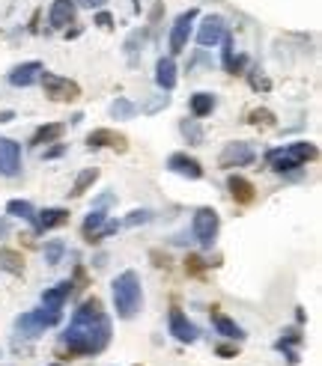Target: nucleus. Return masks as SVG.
<instances>
[{
    "mask_svg": "<svg viewBox=\"0 0 322 366\" xmlns=\"http://www.w3.org/2000/svg\"><path fill=\"white\" fill-rule=\"evenodd\" d=\"M108 342H110V319L105 316L102 301L93 295L75 310L69 328L63 334V346L75 358H90V354H102Z\"/></svg>",
    "mask_w": 322,
    "mask_h": 366,
    "instance_id": "obj_1",
    "label": "nucleus"
},
{
    "mask_svg": "<svg viewBox=\"0 0 322 366\" xmlns=\"http://www.w3.org/2000/svg\"><path fill=\"white\" fill-rule=\"evenodd\" d=\"M110 292H114V307H117L119 319H135L143 310V286H140V274L138 271L129 268L123 274H117Z\"/></svg>",
    "mask_w": 322,
    "mask_h": 366,
    "instance_id": "obj_2",
    "label": "nucleus"
},
{
    "mask_svg": "<svg viewBox=\"0 0 322 366\" xmlns=\"http://www.w3.org/2000/svg\"><path fill=\"white\" fill-rule=\"evenodd\" d=\"M316 155H319V149L314 143L295 140V143H286L281 149H272L265 155V161H269V170H275V173H293L298 167H305L307 161H314Z\"/></svg>",
    "mask_w": 322,
    "mask_h": 366,
    "instance_id": "obj_3",
    "label": "nucleus"
},
{
    "mask_svg": "<svg viewBox=\"0 0 322 366\" xmlns=\"http://www.w3.org/2000/svg\"><path fill=\"white\" fill-rule=\"evenodd\" d=\"M191 229H194V238L203 250H209L218 238V229H221V215L215 212L212 206H203L194 212V220H191Z\"/></svg>",
    "mask_w": 322,
    "mask_h": 366,
    "instance_id": "obj_4",
    "label": "nucleus"
},
{
    "mask_svg": "<svg viewBox=\"0 0 322 366\" xmlns=\"http://www.w3.org/2000/svg\"><path fill=\"white\" fill-rule=\"evenodd\" d=\"M60 319H63L60 310H45V307H42V310H27V313H21L15 319V328L24 337H39L45 328L60 325Z\"/></svg>",
    "mask_w": 322,
    "mask_h": 366,
    "instance_id": "obj_5",
    "label": "nucleus"
},
{
    "mask_svg": "<svg viewBox=\"0 0 322 366\" xmlns=\"http://www.w3.org/2000/svg\"><path fill=\"white\" fill-rule=\"evenodd\" d=\"M39 81H42V86H45V96L51 98V102H78V98H81V86H78L72 77L42 72Z\"/></svg>",
    "mask_w": 322,
    "mask_h": 366,
    "instance_id": "obj_6",
    "label": "nucleus"
},
{
    "mask_svg": "<svg viewBox=\"0 0 322 366\" xmlns=\"http://www.w3.org/2000/svg\"><path fill=\"white\" fill-rule=\"evenodd\" d=\"M254 158H257V152H254L251 143L233 140V143H227V146L221 149L218 164H221L224 170H236V167H248V164H254Z\"/></svg>",
    "mask_w": 322,
    "mask_h": 366,
    "instance_id": "obj_7",
    "label": "nucleus"
},
{
    "mask_svg": "<svg viewBox=\"0 0 322 366\" xmlns=\"http://www.w3.org/2000/svg\"><path fill=\"white\" fill-rule=\"evenodd\" d=\"M21 173V146L13 137H0V176L15 179Z\"/></svg>",
    "mask_w": 322,
    "mask_h": 366,
    "instance_id": "obj_8",
    "label": "nucleus"
},
{
    "mask_svg": "<svg viewBox=\"0 0 322 366\" xmlns=\"http://www.w3.org/2000/svg\"><path fill=\"white\" fill-rule=\"evenodd\" d=\"M194 18H197V9H188V13H182L180 18L173 21V27H170V54H182L188 48Z\"/></svg>",
    "mask_w": 322,
    "mask_h": 366,
    "instance_id": "obj_9",
    "label": "nucleus"
},
{
    "mask_svg": "<svg viewBox=\"0 0 322 366\" xmlns=\"http://www.w3.org/2000/svg\"><path fill=\"white\" fill-rule=\"evenodd\" d=\"M168 170L176 173V176H185V179H203V164H200L197 158H191L188 152H173L170 158H168Z\"/></svg>",
    "mask_w": 322,
    "mask_h": 366,
    "instance_id": "obj_10",
    "label": "nucleus"
},
{
    "mask_svg": "<svg viewBox=\"0 0 322 366\" xmlns=\"http://www.w3.org/2000/svg\"><path fill=\"white\" fill-rule=\"evenodd\" d=\"M87 146H90V149L110 146V149H117V152H126L129 149V137L126 135H117L114 128H96V131L87 135Z\"/></svg>",
    "mask_w": 322,
    "mask_h": 366,
    "instance_id": "obj_11",
    "label": "nucleus"
},
{
    "mask_svg": "<svg viewBox=\"0 0 322 366\" xmlns=\"http://www.w3.org/2000/svg\"><path fill=\"white\" fill-rule=\"evenodd\" d=\"M224 33H227V21L224 18H221V15H206L203 24H200V30H197V42L203 48H212V45H218V42L224 39Z\"/></svg>",
    "mask_w": 322,
    "mask_h": 366,
    "instance_id": "obj_12",
    "label": "nucleus"
},
{
    "mask_svg": "<svg viewBox=\"0 0 322 366\" xmlns=\"http://www.w3.org/2000/svg\"><path fill=\"white\" fill-rule=\"evenodd\" d=\"M75 15H78L75 0H54L48 9V21L54 30H69V24H75Z\"/></svg>",
    "mask_w": 322,
    "mask_h": 366,
    "instance_id": "obj_13",
    "label": "nucleus"
},
{
    "mask_svg": "<svg viewBox=\"0 0 322 366\" xmlns=\"http://www.w3.org/2000/svg\"><path fill=\"white\" fill-rule=\"evenodd\" d=\"M42 72H45V66H42L39 60H30V63L15 66V69L6 75V81L13 86H33L42 77Z\"/></svg>",
    "mask_w": 322,
    "mask_h": 366,
    "instance_id": "obj_14",
    "label": "nucleus"
},
{
    "mask_svg": "<svg viewBox=\"0 0 322 366\" xmlns=\"http://www.w3.org/2000/svg\"><path fill=\"white\" fill-rule=\"evenodd\" d=\"M227 191H230V197L236 199L239 206H251L254 199H257V188H254V182H248L245 176H230Z\"/></svg>",
    "mask_w": 322,
    "mask_h": 366,
    "instance_id": "obj_15",
    "label": "nucleus"
},
{
    "mask_svg": "<svg viewBox=\"0 0 322 366\" xmlns=\"http://www.w3.org/2000/svg\"><path fill=\"white\" fill-rule=\"evenodd\" d=\"M170 334L180 342H194L197 340V325L188 321V316L182 310H170Z\"/></svg>",
    "mask_w": 322,
    "mask_h": 366,
    "instance_id": "obj_16",
    "label": "nucleus"
},
{
    "mask_svg": "<svg viewBox=\"0 0 322 366\" xmlns=\"http://www.w3.org/2000/svg\"><path fill=\"white\" fill-rule=\"evenodd\" d=\"M72 289H75L72 280H63V283H57V286H51V289L42 292V307H45V310H63V304L69 301Z\"/></svg>",
    "mask_w": 322,
    "mask_h": 366,
    "instance_id": "obj_17",
    "label": "nucleus"
},
{
    "mask_svg": "<svg viewBox=\"0 0 322 366\" xmlns=\"http://www.w3.org/2000/svg\"><path fill=\"white\" fill-rule=\"evenodd\" d=\"M63 224H69V212L66 208H42V212H36V232H48V229H57Z\"/></svg>",
    "mask_w": 322,
    "mask_h": 366,
    "instance_id": "obj_18",
    "label": "nucleus"
},
{
    "mask_svg": "<svg viewBox=\"0 0 322 366\" xmlns=\"http://www.w3.org/2000/svg\"><path fill=\"white\" fill-rule=\"evenodd\" d=\"M212 325H215V330H218V334H221V337H227V340H236V342H242V340L248 337L245 330H242V328H239V325H236V321H233L230 316L218 313V307H212Z\"/></svg>",
    "mask_w": 322,
    "mask_h": 366,
    "instance_id": "obj_19",
    "label": "nucleus"
},
{
    "mask_svg": "<svg viewBox=\"0 0 322 366\" xmlns=\"http://www.w3.org/2000/svg\"><path fill=\"white\" fill-rule=\"evenodd\" d=\"M155 84H159L164 93H170L176 86V63H173V57H161L159 63H155Z\"/></svg>",
    "mask_w": 322,
    "mask_h": 366,
    "instance_id": "obj_20",
    "label": "nucleus"
},
{
    "mask_svg": "<svg viewBox=\"0 0 322 366\" xmlns=\"http://www.w3.org/2000/svg\"><path fill=\"white\" fill-rule=\"evenodd\" d=\"M66 135V125L63 122H48V125H39L30 137V146H45V143H57Z\"/></svg>",
    "mask_w": 322,
    "mask_h": 366,
    "instance_id": "obj_21",
    "label": "nucleus"
},
{
    "mask_svg": "<svg viewBox=\"0 0 322 366\" xmlns=\"http://www.w3.org/2000/svg\"><path fill=\"white\" fill-rule=\"evenodd\" d=\"M298 346H302V334H298V330H286V334H284L281 340H277V342H275V349H277V351H281V354H284V358H286V360H290L293 366L298 363Z\"/></svg>",
    "mask_w": 322,
    "mask_h": 366,
    "instance_id": "obj_22",
    "label": "nucleus"
},
{
    "mask_svg": "<svg viewBox=\"0 0 322 366\" xmlns=\"http://www.w3.org/2000/svg\"><path fill=\"white\" fill-rule=\"evenodd\" d=\"M215 105H218V98L212 93H194L191 98H188V107H191V116L194 119L209 116L215 110Z\"/></svg>",
    "mask_w": 322,
    "mask_h": 366,
    "instance_id": "obj_23",
    "label": "nucleus"
},
{
    "mask_svg": "<svg viewBox=\"0 0 322 366\" xmlns=\"http://www.w3.org/2000/svg\"><path fill=\"white\" fill-rule=\"evenodd\" d=\"M0 268L9 274H24V257H21V250H13V247L0 250Z\"/></svg>",
    "mask_w": 322,
    "mask_h": 366,
    "instance_id": "obj_24",
    "label": "nucleus"
},
{
    "mask_svg": "<svg viewBox=\"0 0 322 366\" xmlns=\"http://www.w3.org/2000/svg\"><path fill=\"white\" fill-rule=\"evenodd\" d=\"M6 215L21 218V220H30V224L36 227V208H33V203H27V199H9V203H6Z\"/></svg>",
    "mask_w": 322,
    "mask_h": 366,
    "instance_id": "obj_25",
    "label": "nucleus"
},
{
    "mask_svg": "<svg viewBox=\"0 0 322 366\" xmlns=\"http://www.w3.org/2000/svg\"><path fill=\"white\" fill-rule=\"evenodd\" d=\"M105 220H108V218H105L102 208H93V212L87 215V220L81 224V236H84V241H90V238H93V232H96V229H102Z\"/></svg>",
    "mask_w": 322,
    "mask_h": 366,
    "instance_id": "obj_26",
    "label": "nucleus"
},
{
    "mask_svg": "<svg viewBox=\"0 0 322 366\" xmlns=\"http://www.w3.org/2000/svg\"><path fill=\"white\" fill-rule=\"evenodd\" d=\"M110 116H114V119H135L138 116V105L129 102V98H117V102L110 105Z\"/></svg>",
    "mask_w": 322,
    "mask_h": 366,
    "instance_id": "obj_27",
    "label": "nucleus"
},
{
    "mask_svg": "<svg viewBox=\"0 0 322 366\" xmlns=\"http://www.w3.org/2000/svg\"><path fill=\"white\" fill-rule=\"evenodd\" d=\"M180 131L185 135V140L191 143V146H200V143H203V128H200L197 119H182L180 122Z\"/></svg>",
    "mask_w": 322,
    "mask_h": 366,
    "instance_id": "obj_28",
    "label": "nucleus"
},
{
    "mask_svg": "<svg viewBox=\"0 0 322 366\" xmlns=\"http://www.w3.org/2000/svg\"><path fill=\"white\" fill-rule=\"evenodd\" d=\"M98 179V170L96 167H90V170H81L78 173V179H75V185H72V197H81L87 188H90L93 182Z\"/></svg>",
    "mask_w": 322,
    "mask_h": 366,
    "instance_id": "obj_29",
    "label": "nucleus"
},
{
    "mask_svg": "<svg viewBox=\"0 0 322 366\" xmlns=\"http://www.w3.org/2000/svg\"><path fill=\"white\" fill-rule=\"evenodd\" d=\"M42 253H45V262H48V265H57V262H63L66 244H63L60 238H54V241H48V244H45V250H42Z\"/></svg>",
    "mask_w": 322,
    "mask_h": 366,
    "instance_id": "obj_30",
    "label": "nucleus"
},
{
    "mask_svg": "<svg viewBox=\"0 0 322 366\" xmlns=\"http://www.w3.org/2000/svg\"><path fill=\"white\" fill-rule=\"evenodd\" d=\"M248 122L251 125H275V114L272 110H265V107H257V110H251L248 114Z\"/></svg>",
    "mask_w": 322,
    "mask_h": 366,
    "instance_id": "obj_31",
    "label": "nucleus"
},
{
    "mask_svg": "<svg viewBox=\"0 0 322 366\" xmlns=\"http://www.w3.org/2000/svg\"><path fill=\"white\" fill-rule=\"evenodd\" d=\"M152 220V212L149 208H135V212H131L126 220H123V227H138V224H149Z\"/></svg>",
    "mask_w": 322,
    "mask_h": 366,
    "instance_id": "obj_32",
    "label": "nucleus"
},
{
    "mask_svg": "<svg viewBox=\"0 0 322 366\" xmlns=\"http://www.w3.org/2000/svg\"><path fill=\"white\" fill-rule=\"evenodd\" d=\"M215 354H218V358H224V360L239 358V346H227V342H218V346H215Z\"/></svg>",
    "mask_w": 322,
    "mask_h": 366,
    "instance_id": "obj_33",
    "label": "nucleus"
},
{
    "mask_svg": "<svg viewBox=\"0 0 322 366\" xmlns=\"http://www.w3.org/2000/svg\"><path fill=\"white\" fill-rule=\"evenodd\" d=\"M185 271L194 274V277L203 274V259H200V257H188V259H185Z\"/></svg>",
    "mask_w": 322,
    "mask_h": 366,
    "instance_id": "obj_34",
    "label": "nucleus"
},
{
    "mask_svg": "<svg viewBox=\"0 0 322 366\" xmlns=\"http://www.w3.org/2000/svg\"><path fill=\"white\" fill-rule=\"evenodd\" d=\"M168 105H170V96H159L155 102H149L143 110H147V114H155V110H161V107H168Z\"/></svg>",
    "mask_w": 322,
    "mask_h": 366,
    "instance_id": "obj_35",
    "label": "nucleus"
},
{
    "mask_svg": "<svg viewBox=\"0 0 322 366\" xmlns=\"http://www.w3.org/2000/svg\"><path fill=\"white\" fill-rule=\"evenodd\" d=\"M248 81H251V86H254V90H269V86H272V84L265 81V77H260L257 72H251V75H248Z\"/></svg>",
    "mask_w": 322,
    "mask_h": 366,
    "instance_id": "obj_36",
    "label": "nucleus"
},
{
    "mask_svg": "<svg viewBox=\"0 0 322 366\" xmlns=\"http://www.w3.org/2000/svg\"><path fill=\"white\" fill-rule=\"evenodd\" d=\"M96 24L105 27V30H110V27H114V15H110V13H98V15H96Z\"/></svg>",
    "mask_w": 322,
    "mask_h": 366,
    "instance_id": "obj_37",
    "label": "nucleus"
},
{
    "mask_svg": "<svg viewBox=\"0 0 322 366\" xmlns=\"http://www.w3.org/2000/svg\"><path fill=\"white\" fill-rule=\"evenodd\" d=\"M75 6H81V9H98V6H105V0H75Z\"/></svg>",
    "mask_w": 322,
    "mask_h": 366,
    "instance_id": "obj_38",
    "label": "nucleus"
},
{
    "mask_svg": "<svg viewBox=\"0 0 322 366\" xmlns=\"http://www.w3.org/2000/svg\"><path fill=\"white\" fill-rule=\"evenodd\" d=\"M66 152V146H63V143H57V146H51V149H45V158L51 161V158H60V155Z\"/></svg>",
    "mask_w": 322,
    "mask_h": 366,
    "instance_id": "obj_39",
    "label": "nucleus"
},
{
    "mask_svg": "<svg viewBox=\"0 0 322 366\" xmlns=\"http://www.w3.org/2000/svg\"><path fill=\"white\" fill-rule=\"evenodd\" d=\"M9 232H13V224H9L6 218H0V238H6Z\"/></svg>",
    "mask_w": 322,
    "mask_h": 366,
    "instance_id": "obj_40",
    "label": "nucleus"
},
{
    "mask_svg": "<svg viewBox=\"0 0 322 366\" xmlns=\"http://www.w3.org/2000/svg\"><path fill=\"white\" fill-rule=\"evenodd\" d=\"M152 259H155V265H159V268H161V265H164V268H168V265H170V259H168V257H161L159 250H152Z\"/></svg>",
    "mask_w": 322,
    "mask_h": 366,
    "instance_id": "obj_41",
    "label": "nucleus"
},
{
    "mask_svg": "<svg viewBox=\"0 0 322 366\" xmlns=\"http://www.w3.org/2000/svg\"><path fill=\"white\" fill-rule=\"evenodd\" d=\"M108 203H114V194H102L96 199V206H108Z\"/></svg>",
    "mask_w": 322,
    "mask_h": 366,
    "instance_id": "obj_42",
    "label": "nucleus"
},
{
    "mask_svg": "<svg viewBox=\"0 0 322 366\" xmlns=\"http://www.w3.org/2000/svg\"><path fill=\"white\" fill-rule=\"evenodd\" d=\"M13 116H15L13 110H3V114H0V122H13Z\"/></svg>",
    "mask_w": 322,
    "mask_h": 366,
    "instance_id": "obj_43",
    "label": "nucleus"
},
{
    "mask_svg": "<svg viewBox=\"0 0 322 366\" xmlns=\"http://www.w3.org/2000/svg\"><path fill=\"white\" fill-rule=\"evenodd\" d=\"M51 366H60V363H51Z\"/></svg>",
    "mask_w": 322,
    "mask_h": 366,
    "instance_id": "obj_44",
    "label": "nucleus"
}]
</instances>
